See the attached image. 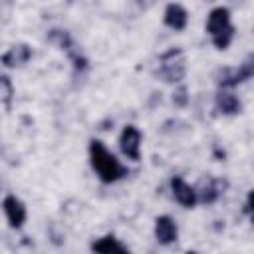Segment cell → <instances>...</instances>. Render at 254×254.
I'll return each instance as SVG.
<instances>
[{"mask_svg":"<svg viewBox=\"0 0 254 254\" xmlns=\"http://www.w3.org/2000/svg\"><path fill=\"white\" fill-rule=\"evenodd\" d=\"M89 161H91V167L97 173L99 181H103V183H115L127 175V169L119 163V159H115V155L109 153L105 149V145L97 139L89 141Z\"/></svg>","mask_w":254,"mask_h":254,"instance_id":"obj_1","label":"cell"},{"mask_svg":"<svg viewBox=\"0 0 254 254\" xmlns=\"http://www.w3.org/2000/svg\"><path fill=\"white\" fill-rule=\"evenodd\" d=\"M252 73H254V64H252V56H248L238 67H224V69H220L216 81H218V85L224 91V89H230V87L250 79Z\"/></svg>","mask_w":254,"mask_h":254,"instance_id":"obj_2","label":"cell"},{"mask_svg":"<svg viewBox=\"0 0 254 254\" xmlns=\"http://www.w3.org/2000/svg\"><path fill=\"white\" fill-rule=\"evenodd\" d=\"M161 71L159 75L165 81L177 83L185 77V60H183V52L181 50H169L167 54L161 56Z\"/></svg>","mask_w":254,"mask_h":254,"instance_id":"obj_3","label":"cell"},{"mask_svg":"<svg viewBox=\"0 0 254 254\" xmlns=\"http://www.w3.org/2000/svg\"><path fill=\"white\" fill-rule=\"evenodd\" d=\"M119 149L125 157L139 161L141 157V131L135 125H127L119 137Z\"/></svg>","mask_w":254,"mask_h":254,"instance_id":"obj_4","label":"cell"},{"mask_svg":"<svg viewBox=\"0 0 254 254\" xmlns=\"http://www.w3.org/2000/svg\"><path fill=\"white\" fill-rule=\"evenodd\" d=\"M228 28H232L230 24V10L224 8V6H216L208 12V18H206V32L210 34V38L226 32Z\"/></svg>","mask_w":254,"mask_h":254,"instance_id":"obj_5","label":"cell"},{"mask_svg":"<svg viewBox=\"0 0 254 254\" xmlns=\"http://www.w3.org/2000/svg\"><path fill=\"white\" fill-rule=\"evenodd\" d=\"M2 208H4V214H6V218H8V222H10L12 228H20V226L26 222L28 212H26L24 202H22L18 196L8 194V196L2 200Z\"/></svg>","mask_w":254,"mask_h":254,"instance_id":"obj_6","label":"cell"},{"mask_svg":"<svg viewBox=\"0 0 254 254\" xmlns=\"http://www.w3.org/2000/svg\"><path fill=\"white\" fill-rule=\"evenodd\" d=\"M179 236V230H177V224L171 216L163 214V216H157L155 218V238L159 244L167 246V244H173Z\"/></svg>","mask_w":254,"mask_h":254,"instance_id":"obj_7","label":"cell"},{"mask_svg":"<svg viewBox=\"0 0 254 254\" xmlns=\"http://www.w3.org/2000/svg\"><path fill=\"white\" fill-rule=\"evenodd\" d=\"M171 189H173V194H175V198H177L179 204H183L187 208H190V206L196 204V190L189 183H185L181 177H175L171 181Z\"/></svg>","mask_w":254,"mask_h":254,"instance_id":"obj_8","label":"cell"},{"mask_svg":"<svg viewBox=\"0 0 254 254\" xmlns=\"http://www.w3.org/2000/svg\"><path fill=\"white\" fill-rule=\"evenodd\" d=\"M187 20H189V14H187V10L181 4H175V2L167 4V8H165V24L169 28H173V30H185Z\"/></svg>","mask_w":254,"mask_h":254,"instance_id":"obj_9","label":"cell"},{"mask_svg":"<svg viewBox=\"0 0 254 254\" xmlns=\"http://www.w3.org/2000/svg\"><path fill=\"white\" fill-rule=\"evenodd\" d=\"M91 250H93L95 254H131L115 236L97 238V240L91 244Z\"/></svg>","mask_w":254,"mask_h":254,"instance_id":"obj_10","label":"cell"},{"mask_svg":"<svg viewBox=\"0 0 254 254\" xmlns=\"http://www.w3.org/2000/svg\"><path fill=\"white\" fill-rule=\"evenodd\" d=\"M226 181H222V179H212V181H208L206 185H202V190H196V200H200V202H214L222 192H224V189H226Z\"/></svg>","mask_w":254,"mask_h":254,"instance_id":"obj_11","label":"cell"},{"mask_svg":"<svg viewBox=\"0 0 254 254\" xmlns=\"http://www.w3.org/2000/svg\"><path fill=\"white\" fill-rule=\"evenodd\" d=\"M30 58H32V50H30L26 44H20V46L10 48V50L2 56V64L8 65V67H16V65L26 64Z\"/></svg>","mask_w":254,"mask_h":254,"instance_id":"obj_12","label":"cell"},{"mask_svg":"<svg viewBox=\"0 0 254 254\" xmlns=\"http://www.w3.org/2000/svg\"><path fill=\"white\" fill-rule=\"evenodd\" d=\"M216 109L222 115H236V113H240L242 103H240V99L234 93H230V91H218V95H216Z\"/></svg>","mask_w":254,"mask_h":254,"instance_id":"obj_13","label":"cell"},{"mask_svg":"<svg viewBox=\"0 0 254 254\" xmlns=\"http://www.w3.org/2000/svg\"><path fill=\"white\" fill-rule=\"evenodd\" d=\"M232 38H234V26H232V28H228L226 32H222V34L214 36V38H212V44L216 46V50H226V48L230 46Z\"/></svg>","mask_w":254,"mask_h":254,"instance_id":"obj_14","label":"cell"},{"mask_svg":"<svg viewBox=\"0 0 254 254\" xmlns=\"http://www.w3.org/2000/svg\"><path fill=\"white\" fill-rule=\"evenodd\" d=\"M173 103L179 105V107H185L189 103V89L185 85H181L175 93H173Z\"/></svg>","mask_w":254,"mask_h":254,"instance_id":"obj_15","label":"cell"},{"mask_svg":"<svg viewBox=\"0 0 254 254\" xmlns=\"http://www.w3.org/2000/svg\"><path fill=\"white\" fill-rule=\"evenodd\" d=\"M250 200H252V194H248L246 204H244V212H246V214H250Z\"/></svg>","mask_w":254,"mask_h":254,"instance_id":"obj_16","label":"cell"},{"mask_svg":"<svg viewBox=\"0 0 254 254\" xmlns=\"http://www.w3.org/2000/svg\"><path fill=\"white\" fill-rule=\"evenodd\" d=\"M187 254H196V252H187Z\"/></svg>","mask_w":254,"mask_h":254,"instance_id":"obj_17","label":"cell"}]
</instances>
